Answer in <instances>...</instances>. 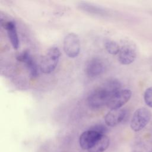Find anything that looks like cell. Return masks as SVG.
Returning a JSON list of instances; mask_svg holds the SVG:
<instances>
[{
    "label": "cell",
    "instance_id": "6da1fadb",
    "mask_svg": "<svg viewBox=\"0 0 152 152\" xmlns=\"http://www.w3.org/2000/svg\"><path fill=\"white\" fill-rule=\"evenodd\" d=\"M61 56V51L56 46L50 47L46 53L42 57L39 68L45 74L52 72L56 68Z\"/></svg>",
    "mask_w": 152,
    "mask_h": 152
},
{
    "label": "cell",
    "instance_id": "7a4b0ae2",
    "mask_svg": "<svg viewBox=\"0 0 152 152\" xmlns=\"http://www.w3.org/2000/svg\"><path fill=\"white\" fill-rule=\"evenodd\" d=\"M112 96V94L102 85L89 94L87 103L92 109H99L107 105Z\"/></svg>",
    "mask_w": 152,
    "mask_h": 152
},
{
    "label": "cell",
    "instance_id": "3957f363",
    "mask_svg": "<svg viewBox=\"0 0 152 152\" xmlns=\"http://www.w3.org/2000/svg\"><path fill=\"white\" fill-rule=\"evenodd\" d=\"M151 118V111L146 107L137 109L131 118L130 126L131 129L138 132L142 129L150 122Z\"/></svg>",
    "mask_w": 152,
    "mask_h": 152
},
{
    "label": "cell",
    "instance_id": "277c9868",
    "mask_svg": "<svg viewBox=\"0 0 152 152\" xmlns=\"http://www.w3.org/2000/svg\"><path fill=\"white\" fill-rule=\"evenodd\" d=\"M64 50L69 58L77 57L80 51V41L78 36L75 33H68L63 41Z\"/></svg>",
    "mask_w": 152,
    "mask_h": 152
},
{
    "label": "cell",
    "instance_id": "5b68a950",
    "mask_svg": "<svg viewBox=\"0 0 152 152\" xmlns=\"http://www.w3.org/2000/svg\"><path fill=\"white\" fill-rule=\"evenodd\" d=\"M137 57L135 46L130 42H126L120 46L118 53V61L122 65L132 64Z\"/></svg>",
    "mask_w": 152,
    "mask_h": 152
},
{
    "label": "cell",
    "instance_id": "8992f818",
    "mask_svg": "<svg viewBox=\"0 0 152 152\" xmlns=\"http://www.w3.org/2000/svg\"><path fill=\"white\" fill-rule=\"evenodd\" d=\"M131 96L132 92L130 90L121 89L111 96L106 106L110 110L120 109L129 100Z\"/></svg>",
    "mask_w": 152,
    "mask_h": 152
},
{
    "label": "cell",
    "instance_id": "52a82bcc",
    "mask_svg": "<svg viewBox=\"0 0 152 152\" xmlns=\"http://www.w3.org/2000/svg\"><path fill=\"white\" fill-rule=\"evenodd\" d=\"M16 58L18 61L25 64L30 77L32 78L37 77L39 75L37 65L34 59L32 58L28 50H26L23 51L17 56Z\"/></svg>",
    "mask_w": 152,
    "mask_h": 152
},
{
    "label": "cell",
    "instance_id": "ba28073f",
    "mask_svg": "<svg viewBox=\"0 0 152 152\" xmlns=\"http://www.w3.org/2000/svg\"><path fill=\"white\" fill-rule=\"evenodd\" d=\"M1 23L2 26L7 32L8 37L13 48L17 49L19 46V40L15 22L12 20L1 18Z\"/></svg>",
    "mask_w": 152,
    "mask_h": 152
},
{
    "label": "cell",
    "instance_id": "9c48e42d",
    "mask_svg": "<svg viewBox=\"0 0 152 152\" xmlns=\"http://www.w3.org/2000/svg\"><path fill=\"white\" fill-rule=\"evenodd\" d=\"M101 134L95 131L88 129L83 132L79 138V144L80 147L84 149L88 150L96 142L97 139L102 135Z\"/></svg>",
    "mask_w": 152,
    "mask_h": 152
},
{
    "label": "cell",
    "instance_id": "30bf717a",
    "mask_svg": "<svg viewBox=\"0 0 152 152\" xmlns=\"http://www.w3.org/2000/svg\"><path fill=\"white\" fill-rule=\"evenodd\" d=\"M104 63L98 58H94L90 59L85 68L86 75L91 78L100 75L104 72Z\"/></svg>",
    "mask_w": 152,
    "mask_h": 152
},
{
    "label": "cell",
    "instance_id": "8fae6325",
    "mask_svg": "<svg viewBox=\"0 0 152 152\" xmlns=\"http://www.w3.org/2000/svg\"><path fill=\"white\" fill-rule=\"evenodd\" d=\"M126 110L122 108L110 110L104 116L106 124L111 127L116 126L123 121L126 116Z\"/></svg>",
    "mask_w": 152,
    "mask_h": 152
},
{
    "label": "cell",
    "instance_id": "7c38bea8",
    "mask_svg": "<svg viewBox=\"0 0 152 152\" xmlns=\"http://www.w3.org/2000/svg\"><path fill=\"white\" fill-rule=\"evenodd\" d=\"M110 144L109 138L105 134L102 135L96 141L94 145L87 151L88 152H103Z\"/></svg>",
    "mask_w": 152,
    "mask_h": 152
},
{
    "label": "cell",
    "instance_id": "4fadbf2b",
    "mask_svg": "<svg viewBox=\"0 0 152 152\" xmlns=\"http://www.w3.org/2000/svg\"><path fill=\"white\" fill-rule=\"evenodd\" d=\"M102 86L106 88L112 95L121 90L122 84L121 82L116 78H110L106 80Z\"/></svg>",
    "mask_w": 152,
    "mask_h": 152
},
{
    "label": "cell",
    "instance_id": "5bb4252c",
    "mask_svg": "<svg viewBox=\"0 0 152 152\" xmlns=\"http://www.w3.org/2000/svg\"><path fill=\"white\" fill-rule=\"evenodd\" d=\"M79 7L82 10L90 12V13L97 14H104L106 13V11L100 7L85 3V2L81 3L79 5Z\"/></svg>",
    "mask_w": 152,
    "mask_h": 152
},
{
    "label": "cell",
    "instance_id": "9a60e30c",
    "mask_svg": "<svg viewBox=\"0 0 152 152\" xmlns=\"http://www.w3.org/2000/svg\"><path fill=\"white\" fill-rule=\"evenodd\" d=\"M104 48L106 51L111 55H117L120 50L119 44L112 40H106L104 42Z\"/></svg>",
    "mask_w": 152,
    "mask_h": 152
},
{
    "label": "cell",
    "instance_id": "2e32d148",
    "mask_svg": "<svg viewBox=\"0 0 152 152\" xmlns=\"http://www.w3.org/2000/svg\"><path fill=\"white\" fill-rule=\"evenodd\" d=\"M144 100L145 104L152 107V87L147 88L144 94Z\"/></svg>",
    "mask_w": 152,
    "mask_h": 152
},
{
    "label": "cell",
    "instance_id": "e0dca14e",
    "mask_svg": "<svg viewBox=\"0 0 152 152\" xmlns=\"http://www.w3.org/2000/svg\"><path fill=\"white\" fill-rule=\"evenodd\" d=\"M90 129L95 131L101 134H105V133L107 132V128L104 126L103 125H101V124H99V125H96L93 126L92 127H91L90 128Z\"/></svg>",
    "mask_w": 152,
    "mask_h": 152
}]
</instances>
